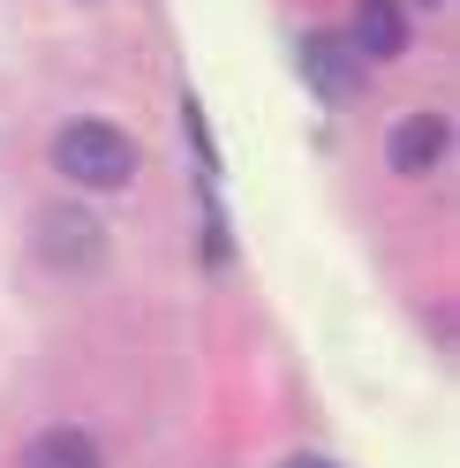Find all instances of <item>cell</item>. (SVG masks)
Returning <instances> with one entry per match:
<instances>
[{"mask_svg":"<svg viewBox=\"0 0 460 468\" xmlns=\"http://www.w3.org/2000/svg\"><path fill=\"white\" fill-rule=\"evenodd\" d=\"M53 166H61L76 189H129L136 182V144L113 122H68L53 136Z\"/></svg>","mask_w":460,"mask_h":468,"instance_id":"cell-1","label":"cell"},{"mask_svg":"<svg viewBox=\"0 0 460 468\" xmlns=\"http://www.w3.org/2000/svg\"><path fill=\"white\" fill-rule=\"evenodd\" d=\"M295 61H302L309 91H318L325 106H348V99L362 91V53H355V46H340L332 31H309V38L295 46Z\"/></svg>","mask_w":460,"mask_h":468,"instance_id":"cell-2","label":"cell"},{"mask_svg":"<svg viewBox=\"0 0 460 468\" xmlns=\"http://www.w3.org/2000/svg\"><path fill=\"white\" fill-rule=\"evenodd\" d=\"M38 257L46 265H61V272H91L99 257H106V234L91 212H46L38 219Z\"/></svg>","mask_w":460,"mask_h":468,"instance_id":"cell-3","label":"cell"},{"mask_svg":"<svg viewBox=\"0 0 460 468\" xmlns=\"http://www.w3.org/2000/svg\"><path fill=\"white\" fill-rule=\"evenodd\" d=\"M385 159H392V174H430L445 159V122L438 113H408V122L385 136Z\"/></svg>","mask_w":460,"mask_h":468,"instance_id":"cell-4","label":"cell"},{"mask_svg":"<svg viewBox=\"0 0 460 468\" xmlns=\"http://www.w3.org/2000/svg\"><path fill=\"white\" fill-rule=\"evenodd\" d=\"M355 53H370V61L408 53V16H400V0H355Z\"/></svg>","mask_w":460,"mask_h":468,"instance_id":"cell-5","label":"cell"},{"mask_svg":"<svg viewBox=\"0 0 460 468\" xmlns=\"http://www.w3.org/2000/svg\"><path fill=\"white\" fill-rule=\"evenodd\" d=\"M23 468H106V453L91 446V431L53 423V431H38L31 446H23Z\"/></svg>","mask_w":460,"mask_h":468,"instance_id":"cell-6","label":"cell"},{"mask_svg":"<svg viewBox=\"0 0 460 468\" xmlns=\"http://www.w3.org/2000/svg\"><path fill=\"white\" fill-rule=\"evenodd\" d=\"M287 468H332L325 453H295V461H287Z\"/></svg>","mask_w":460,"mask_h":468,"instance_id":"cell-7","label":"cell"}]
</instances>
